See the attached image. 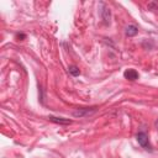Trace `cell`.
I'll use <instances>...</instances> for the list:
<instances>
[{
  "mask_svg": "<svg viewBox=\"0 0 158 158\" xmlns=\"http://www.w3.org/2000/svg\"><path fill=\"white\" fill-rule=\"evenodd\" d=\"M136 139H137L138 144H139L142 148H144L146 151H148V152H152V151H153V147H152V144H151V142H149V137H148V135H147L146 132L139 131V132L136 135Z\"/></svg>",
  "mask_w": 158,
  "mask_h": 158,
  "instance_id": "obj_1",
  "label": "cell"
},
{
  "mask_svg": "<svg viewBox=\"0 0 158 158\" xmlns=\"http://www.w3.org/2000/svg\"><path fill=\"white\" fill-rule=\"evenodd\" d=\"M95 111H96V106H93V107H79L75 111H73V116L74 117H86V116L93 115Z\"/></svg>",
  "mask_w": 158,
  "mask_h": 158,
  "instance_id": "obj_2",
  "label": "cell"
},
{
  "mask_svg": "<svg viewBox=\"0 0 158 158\" xmlns=\"http://www.w3.org/2000/svg\"><path fill=\"white\" fill-rule=\"evenodd\" d=\"M100 15H101V20L104 22V25H110V19H111V12H110V9L105 5H102V10L100 11Z\"/></svg>",
  "mask_w": 158,
  "mask_h": 158,
  "instance_id": "obj_3",
  "label": "cell"
},
{
  "mask_svg": "<svg viewBox=\"0 0 158 158\" xmlns=\"http://www.w3.org/2000/svg\"><path fill=\"white\" fill-rule=\"evenodd\" d=\"M123 77H125V79L133 81V80L138 79L139 74H138V72H137V70H135V69H126V70L123 72Z\"/></svg>",
  "mask_w": 158,
  "mask_h": 158,
  "instance_id": "obj_4",
  "label": "cell"
},
{
  "mask_svg": "<svg viewBox=\"0 0 158 158\" xmlns=\"http://www.w3.org/2000/svg\"><path fill=\"white\" fill-rule=\"evenodd\" d=\"M48 120L57 125H70L72 123V120L64 118V117H57V116H48Z\"/></svg>",
  "mask_w": 158,
  "mask_h": 158,
  "instance_id": "obj_5",
  "label": "cell"
},
{
  "mask_svg": "<svg viewBox=\"0 0 158 158\" xmlns=\"http://www.w3.org/2000/svg\"><path fill=\"white\" fill-rule=\"evenodd\" d=\"M138 33V27L136 25H128L126 28H125V35L127 37H133Z\"/></svg>",
  "mask_w": 158,
  "mask_h": 158,
  "instance_id": "obj_6",
  "label": "cell"
},
{
  "mask_svg": "<svg viewBox=\"0 0 158 158\" xmlns=\"http://www.w3.org/2000/svg\"><path fill=\"white\" fill-rule=\"evenodd\" d=\"M68 72H69V74L73 75V77H78V75L80 74V69H79L77 65H70V67L68 68Z\"/></svg>",
  "mask_w": 158,
  "mask_h": 158,
  "instance_id": "obj_7",
  "label": "cell"
},
{
  "mask_svg": "<svg viewBox=\"0 0 158 158\" xmlns=\"http://www.w3.org/2000/svg\"><path fill=\"white\" fill-rule=\"evenodd\" d=\"M148 9L149 10H157L158 9V4L157 2H149L148 4Z\"/></svg>",
  "mask_w": 158,
  "mask_h": 158,
  "instance_id": "obj_8",
  "label": "cell"
},
{
  "mask_svg": "<svg viewBox=\"0 0 158 158\" xmlns=\"http://www.w3.org/2000/svg\"><path fill=\"white\" fill-rule=\"evenodd\" d=\"M26 38V35L25 33H16V40L17 41H22Z\"/></svg>",
  "mask_w": 158,
  "mask_h": 158,
  "instance_id": "obj_9",
  "label": "cell"
},
{
  "mask_svg": "<svg viewBox=\"0 0 158 158\" xmlns=\"http://www.w3.org/2000/svg\"><path fill=\"white\" fill-rule=\"evenodd\" d=\"M154 127L158 130V118H157V120H156V122H154Z\"/></svg>",
  "mask_w": 158,
  "mask_h": 158,
  "instance_id": "obj_10",
  "label": "cell"
}]
</instances>
